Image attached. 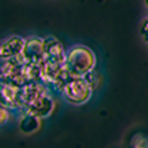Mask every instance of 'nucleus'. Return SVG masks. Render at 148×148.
<instances>
[{
    "label": "nucleus",
    "mask_w": 148,
    "mask_h": 148,
    "mask_svg": "<svg viewBox=\"0 0 148 148\" xmlns=\"http://www.w3.org/2000/svg\"><path fill=\"white\" fill-rule=\"evenodd\" d=\"M144 3H145V6L148 8V0H144Z\"/></svg>",
    "instance_id": "2eb2a0df"
},
{
    "label": "nucleus",
    "mask_w": 148,
    "mask_h": 148,
    "mask_svg": "<svg viewBox=\"0 0 148 148\" xmlns=\"http://www.w3.org/2000/svg\"><path fill=\"white\" fill-rule=\"evenodd\" d=\"M10 119V111L5 107H0V127L5 126Z\"/></svg>",
    "instance_id": "4468645a"
},
{
    "label": "nucleus",
    "mask_w": 148,
    "mask_h": 148,
    "mask_svg": "<svg viewBox=\"0 0 148 148\" xmlns=\"http://www.w3.org/2000/svg\"><path fill=\"white\" fill-rule=\"evenodd\" d=\"M132 147L133 148H148V139L144 135H136L135 139L132 141Z\"/></svg>",
    "instance_id": "f8f14e48"
},
{
    "label": "nucleus",
    "mask_w": 148,
    "mask_h": 148,
    "mask_svg": "<svg viewBox=\"0 0 148 148\" xmlns=\"http://www.w3.org/2000/svg\"><path fill=\"white\" fill-rule=\"evenodd\" d=\"M0 83H10L24 86L28 83L27 79V64L22 56L0 61Z\"/></svg>",
    "instance_id": "7ed1b4c3"
},
{
    "label": "nucleus",
    "mask_w": 148,
    "mask_h": 148,
    "mask_svg": "<svg viewBox=\"0 0 148 148\" xmlns=\"http://www.w3.org/2000/svg\"><path fill=\"white\" fill-rule=\"evenodd\" d=\"M40 126H42V119L22 111V116L19 117V121H18V127L22 133H25V135L34 133L40 129Z\"/></svg>",
    "instance_id": "9d476101"
},
{
    "label": "nucleus",
    "mask_w": 148,
    "mask_h": 148,
    "mask_svg": "<svg viewBox=\"0 0 148 148\" xmlns=\"http://www.w3.org/2000/svg\"><path fill=\"white\" fill-rule=\"evenodd\" d=\"M21 56L25 64L42 65V62L45 61V40L40 37L25 39V45H24V51Z\"/></svg>",
    "instance_id": "20e7f679"
},
{
    "label": "nucleus",
    "mask_w": 148,
    "mask_h": 148,
    "mask_svg": "<svg viewBox=\"0 0 148 148\" xmlns=\"http://www.w3.org/2000/svg\"><path fill=\"white\" fill-rule=\"evenodd\" d=\"M45 61L49 62H58V64H65L67 52L56 37H45Z\"/></svg>",
    "instance_id": "6e6552de"
},
{
    "label": "nucleus",
    "mask_w": 148,
    "mask_h": 148,
    "mask_svg": "<svg viewBox=\"0 0 148 148\" xmlns=\"http://www.w3.org/2000/svg\"><path fill=\"white\" fill-rule=\"evenodd\" d=\"M65 65L71 77H84L95 70L96 56L88 46L76 45L67 52Z\"/></svg>",
    "instance_id": "f257e3e1"
},
{
    "label": "nucleus",
    "mask_w": 148,
    "mask_h": 148,
    "mask_svg": "<svg viewBox=\"0 0 148 148\" xmlns=\"http://www.w3.org/2000/svg\"><path fill=\"white\" fill-rule=\"evenodd\" d=\"M139 34L142 37V40L145 43H148V16L142 19L141 22V27H139Z\"/></svg>",
    "instance_id": "ddd939ff"
},
{
    "label": "nucleus",
    "mask_w": 148,
    "mask_h": 148,
    "mask_svg": "<svg viewBox=\"0 0 148 148\" xmlns=\"http://www.w3.org/2000/svg\"><path fill=\"white\" fill-rule=\"evenodd\" d=\"M84 80L88 82V84L90 86V89L95 92L98 88H99V83H101V76L96 73V70H93V71H90L89 74H86V76H84Z\"/></svg>",
    "instance_id": "9b49d317"
},
{
    "label": "nucleus",
    "mask_w": 148,
    "mask_h": 148,
    "mask_svg": "<svg viewBox=\"0 0 148 148\" xmlns=\"http://www.w3.org/2000/svg\"><path fill=\"white\" fill-rule=\"evenodd\" d=\"M59 92L62 93L64 99L73 105L86 104L93 93L84 77H68L62 84V88L59 89Z\"/></svg>",
    "instance_id": "f03ea898"
},
{
    "label": "nucleus",
    "mask_w": 148,
    "mask_h": 148,
    "mask_svg": "<svg viewBox=\"0 0 148 148\" xmlns=\"http://www.w3.org/2000/svg\"><path fill=\"white\" fill-rule=\"evenodd\" d=\"M24 45H25V39L19 36H9L6 39L0 40V61L21 56Z\"/></svg>",
    "instance_id": "423d86ee"
},
{
    "label": "nucleus",
    "mask_w": 148,
    "mask_h": 148,
    "mask_svg": "<svg viewBox=\"0 0 148 148\" xmlns=\"http://www.w3.org/2000/svg\"><path fill=\"white\" fill-rule=\"evenodd\" d=\"M53 108H55V101L51 96V93L47 92L46 95L40 96L36 102H33L30 107H27L24 111L39 117V119H46L53 113Z\"/></svg>",
    "instance_id": "1a4fd4ad"
},
{
    "label": "nucleus",
    "mask_w": 148,
    "mask_h": 148,
    "mask_svg": "<svg viewBox=\"0 0 148 148\" xmlns=\"http://www.w3.org/2000/svg\"><path fill=\"white\" fill-rule=\"evenodd\" d=\"M0 107H5L9 111L21 110V86L10 83H0Z\"/></svg>",
    "instance_id": "39448f33"
},
{
    "label": "nucleus",
    "mask_w": 148,
    "mask_h": 148,
    "mask_svg": "<svg viewBox=\"0 0 148 148\" xmlns=\"http://www.w3.org/2000/svg\"><path fill=\"white\" fill-rule=\"evenodd\" d=\"M47 93L46 84L42 82H30L27 84L21 86V104H22V111L27 107H30L33 102H36L40 96Z\"/></svg>",
    "instance_id": "0eeeda50"
}]
</instances>
